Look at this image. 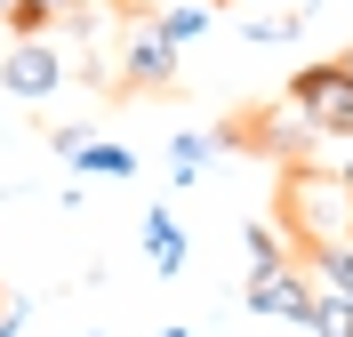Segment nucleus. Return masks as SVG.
I'll use <instances>...</instances> for the list:
<instances>
[{"mask_svg":"<svg viewBox=\"0 0 353 337\" xmlns=\"http://www.w3.org/2000/svg\"><path fill=\"white\" fill-rule=\"evenodd\" d=\"M289 233L305 249H330V241H353V193L330 177V169H297L289 177Z\"/></svg>","mask_w":353,"mask_h":337,"instance_id":"1","label":"nucleus"},{"mask_svg":"<svg viewBox=\"0 0 353 337\" xmlns=\"http://www.w3.org/2000/svg\"><path fill=\"white\" fill-rule=\"evenodd\" d=\"M289 112H297L321 145H330V136H353V72L337 65V57L297 65V81H289Z\"/></svg>","mask_w":353,"mask_h":337,"instance_id":"2","label":"nucleus"},{"mask_svg":"<svg viewBox=\"0 0 353 337\" xmlns=\"http://www.w3.org/2000/svg\"><path fill=\"white\" fill-rule=\"evenodd\" d=\"M176 57H185V48L161 32V17H137L129 41H121V81H129V89H169V81H176Z\"/></svg>","mask_w":353,"mask_h":337,"instance_id":"3","label":"nucleus"},{"mask_svg":"<svg viewBox=\"0 0 353 337\" xmlns=\"http://www.w3.org/2000/svg\"><path fill=\"white\" fill-rule=\"evenodd\" d=\"M249 314H265V321H297L305 329L313 321V281H305V265H265V273H249Z\"/></svg>","mask_w":353,"mask_h":337,"instance_id":"4","label":"nucleus"},{"mask_svg":"<svg viewBox=\"0 0 353 337\" xmlns=\"http://www.w3.org/2000/svg\"><path fill=\"white\" fill-rule=\"evenodd\" d=\"M0 89L24 96V105H41V96L65 89V57L48 41H8V65H0Z\"/></svg>","mask_w":353,"mask_h":337,"instance_id":"5","label":"nucleus"},{"mask_svg":"<svg viewBox=\"0 0 353 337\" xmlns=\"http://www.w3.org/2000/svg\"><path fill=\"white\" fill-rule=\"evenodd\" d=\"M305 281H313L321 297H345V305H353V241L313 249V257H305Z\"/></svg>","mask_w":353,"mask_h":337,"instance_id":"6","label":"nucleus"},{"mask_svg":"<svg viewBox=\"0 0 353 337\" xmlns=\"http://www.w3.org/2000/svg\"><path fill=\"white\" fill-rule=\"evenodd\" d=\"M72 177H137V153L129 145H112V136H88V145H72Z\"/></svg>","mask_w":353,"mask_h":337,"instance_id":"7","label":"nucleus"},{"mask_svg":"<svg viewBox=\"0 0 353 337\" xmlns=\"http://www.w3.org/2000/svg\"><path fill=\"white\" fill-rule=\"evenodd\" d=\"M145 257H153V273H185V233L169 209H145Z\"/></svg>","mask_w":353,"mask_h":337,"instance_id":"8","label":"nucleus"},{"mask_svg":"<svg viewBox=\"0 0 353 337\" xmlns=\"http://www.w3.org/2000/svg\"><path fill=\"white\" fill-rule=\"evenodd\" d=\"M57 8L65 0H0V24H8V41H48L57 32Z\"/></svg>","mask_w":353,"mask_h":337,"instance_id":"9","label":"nucleus"},{"mask_svg":"<svg viewBox=\"0 0 353 337\" xmlns=\"http://www.w3.org/2000/svg\"><path fill=\"white\" fill-rule=\"evenodd\" d=\"M257 145H281V153H289V161H305V153H313V145H321V136H313V129H305V121H297V112H289V105H281V112H273V121H257Z\"/></svg>","mask_w":353,"mask_h":337,"instance_id":"10","label":"nucleus"},{"mask_svg":"<svg viewBox=\"0 0 353 337\" xmlns=\"http://www.w3.org/2000/svg\"><path fill=\"white\" fill-rule=\"evenodd\" d=\"M241 249H249V273H265V265H289L281 225H241Z\"/></svg>","mask_w":353,"mask_h":337,"instance_id":"11","label":"nucleus"},{"mask_svg":"<svg viewBox=\"0 0 353 337\" xmlns=\"http://www.w3.org/2000/svg\"><path fill=\"white\" fill-rule=\"evenodd\" d=\"M201 169H209V136H193V129H185V136L169 145V177H176V185H193Z\"/></svg>","mask_w":353,"mask_h":337,"instance_id":"12","label":"nucleus"},{"mask_svg":"<svg viewBox=\"0 0 353 337\" xmlns=\"http://www.w3.org/2000/svg\"><path fill=\"white\" fill-rule=\"evenodd\" d=\"M305 329H313V337H353V305L313 289V321H305Z\"/></svg>","mask_w":353,"mask_h":337,"instance_id":"13","label":"nucleus"},{"mask_svg":"<svg viewBox=\"0 0 353 337\" xmlns=\"http://www.w3.org/2000/svg\"><path fill=\"white\" fill-rule=\"evenodd\" d=\"M161 32H169L176 48H193L201 32H209V8H193V0H185V8H161Z\"/></svg>","mask_w":353,"mask_h":337,"instance_id":"14","label":"nucleus"},{"mask_svg":"<svg viewBox=\"0 0 353 337\" xmlns=\"http://www.w3.org/2000/svg\"><path fill=\"white\" fill-rule=\"evenodd\" d=\"M337 185H345V193H353V161H345V169H337Z\"/></svg>","mask_w":353,"mask_h":337,"instance_id":"15","label":"nucleus"},{"mask_svg":"<svg viewBox=\"0 0 353 337\" xmlns=\"http://www.w3.org/2000/svg\"><path fill=\"white\" fill-rule=\"evenodd\" d=\"M161 337H201V329H185V321H176V329H161Z\"/></svg>","mask_w":353,"mask_h":337,"instance_id":"16","label":"nucleus"},{"mask_svg":"<svg viewBox=\"0 0 353 337\" xmlns=\"http://www.w3.org/2000/svg\"><path fill=\"white\" fill-rule=\"evenodd\" d=\"M337 65H345V72H353V48H345V57H337Z\"/></svg>","mask_w":353,"mask_h":337,"instance_id":"17","label":"nucleus"},{"mask_svg":"<svg viewBox=\"0 0 353 337\" xmlns=\"http://www.w3.org/2000/svg\"><path fill=\"white\" fill-rule=\"evenodd\" d=\"M97 337H105V329H97Z\"/></svg>","mask_w":353,"mask_h":337,"instance_id":"18","label":"nucleus"}]
</instances>
